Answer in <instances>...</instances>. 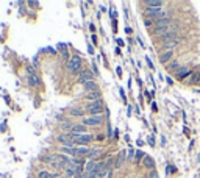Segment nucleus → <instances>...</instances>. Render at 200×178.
<instances>
[{"mask_svg": "<svg viewBox=\"0 0 200 178\" xmlns=\"http://www.w3.org/2000/svg\"><path fill=\"white\" fill-rule=\"evenodd\" d=\"M133 156H135V150L130 148V150H128V158H127V159H131Z\"/></svg>", "mask_w": 200, "mask_h": 178, "instance_id": "nucleus-28", "label": "nucleus"}, {"mask_svg": "<svg viewBox=\"0 0 200 178\" xmlns=\"http://www.w3.org/2000/svg\"><path fill=\"white\" fill-rule=\"evenodd\" d=\"M103 122V117L102 116H91V117H88V119H85V125L88 127V125H91V127H97V125H100Z\"/></svg>", "mask_w": 200, "mask_h": 178, "instance_id": "nucleus-4", "label": "nucleus"}, {"mask_svg": "<svg viewBox=\"0 0 200 178\" xmlns=\"http://www.w3.org/2000/svg\"><path fill=\"white\" fill-rule=\"evenodd\" d=\"M146 7H150V8H161V7H163V2H161V0H147V2H146Z\"/></svg>", "mask_w": 200, "mask_h": 178, "instance_id": "nucleus-15", "label": "nucleus"}, {"mask_svg": "<svg viewBox=\"0 0 200 178\" xmlns=\"http://www.w3.org/2000/svg\"><path fill=\"white\" fill-rule=\"evenodd\" d=\"M178 67H180V64L177 63V61H172L170 64H167V70H177Z\"/></svg>", "mask_w": 200, "mask_h": 178, "instance_id": "nucleus-24", "label": "nucleus"}, {"mask_svg": "<svg viewBox=\"0 0 200 178\" xmlns=\"http://www.w3.org/2000/svg\"><path fill=\"white\" fill-rule=\"evenodd\" d=\"M169 172H170V174H175L177 169L174 167V166H167V174H169Z\"/></svg>", "mask_w": 200, "mask_h": 178, "instance_id": "nucleus-27", "label": "nucleus"}, {"mask_svg": "<svg viewBox=\"0 0 200 178\" xmlns=\"http://www.w3.org/2000/svg\"><path fill=\"white\" fill-rule=\"evenodd\" d=\"M28 5H30V7H39V3H38V2H28Z\"/></svg>", "mask_w": 200, "mask_h": 178, "instance_id": "nucleus-29", "label": "nucleus"}, {"mask_svg": "<svg viewBox=\"0 0 200 178\" xmlns=\"http://www.w3.org/2000/svg\"><path fill=\"white\" fill-rule=\"evenodd\" d=\"M136 156H138V159H141V158L144 156V153H142V152H138V153H136Z\"/></svg>", "mask_w": 200, "mask_h": 178, "instance_id": "nucleus-31", "label": "nucleus"}, {"mask_svg": "<svg viewBox=\"0 0 200 178\" xmlns=\"http://www.w3.org/2000/svg\"><path fill=\"white\" fill-rule=\"evenodd\" d=\"M161 39H163V44L169 42V41H175L177 39V31H167L166 35L161 36Z\"/></svg>", "mask_w": 200, "mask_h": 178, "instance_id": "nucleus-8", "label": "nucleus"}, {"mask_svg": "<svg viewBox=\"0 0 200 178\" xmlns=\"http://www.w3.org/2000/svg\"><path fill=\"white\" fill-rule=\"evenodd\" d=\"M103 109V102L102 100H97V102H91L89 105L86 106V111L92 116H99Z\"/></svg>", "mask_w": 200, "mask_h": 178, "instance_id": "nucleus-2", "label": "nucleus"}, {"mask_svg": "<svg viewBox=\"0 0 200 178\" xmlns=\"http://www.w3.org/2000/svg\"><path fill=\"white\" fill-rule=\"evenodd\" d=\"M170 58H172V52H164V53L159 56V61H161L163 64H166L167 61H170Z\"/></svg>", "mask_w": 200, "mask_h": 178, "instance_id": "nucleus-19", "label": "nucleus"}, {"mask_svg": "<svg viewBox=\"0 0 200 178\" xmlns=\"http://www.w3.org/2000/svg\"><path fill=\"white\" fill-rule=\"evenodd\" d=\"M39 178H58V174H49L47 170H41Z\"/></svg>", "mask_w": 200, "mask_h": 178, "instance_id": "nucleus-20", "label": "nucleus"}, {"mask_svg": "<svg viewBox=\"0 0 200 178\" xmlns=\"http://www.w3.org/2000/svg\"><path fill=\"white\" fill-rule=\"evenodd\" d=\"M88 81H94V75L91 74L89 70H83L81 75H80V78H78V83H80V85H85V83H88Z\"/></svg>", "mask_w": 200, "mask_h": 178, "instance_id": "nucleus-5", "label": "nucleus"}, {"mask_svg": "<svg viewBox=\"0 0 200 178\" xmlns=\"http://www.w3.org/2000/svg\"><path fill=\"white\" fill-rule=\"evenodd\" d=\"M61 152L66 153V155H72V156H75V147H61Z\"/></svg>", "mask_w": 200, "mask_h": 178, "instance_id": "nucleus-22", "label": "nucleus"}, {"mask_svg": "<svg viewBox=\"0 0 200 178\" xmlns=\"http://www.w3.org/2000/svg\"><path fill=\"white\" fill-rule=\"evenodd\" d=\"M99 155H100V150L94 148V150H89V153L86 155V158H89V161H94V158H97Z\"/></svg>", "mask_w": 200, "mask_h": 178, "instance_id": "nucleus-18", "label": "nucleus"}, {"mask_svg": "<svg viewBox=\"0 0 200 178\" xmlns=\"http://www.w3.org/2000/svg\"><path fill=\"white\" fill-rule=\"evenodd\" d=\"M85 89L88 92H92V91H99V86H97V83L96 81H88V83H85Z\"/></svg>", "mask_w": 200, "mask_h": 178, "instance_id": "nucleus-11", "label": "nucleus"}, {"mask_svg": "<svg viewBox=\"0 0 200 178\" xmlns=\"http://www.w3.org/2000/svg\"><path fill=\"white\" fill-rule=\"evenodd\" d=\"M149 178H159V175H158V172L155 170V169H152L149 172Z\"/></svg>", "mask_w": 200, "mask_h": 178, "instance_id": "nucleus-25", "label": "nucleus"}, {"mask_svg": "<svg viewBox=\"0 0 200 178\" xmlns=\"http://www.w3.org/2000/svg\"><path fill=\"white\" fill-rule=\"evenodd\" d=\"M166 81H167L169 85H174V83H172V78H170V77H166Z\"/></svg>", "mask_w": 200, "mask_h": 178, "instance_id": "nucleus-32", "label": "nucleus"}, {"mask_svg": "<svg viewBox=\"0 0 200 178\" xmlns=\"http://www.w3.org/2000/svg\"><path fill=\"white\" fill-rule=\"evenodd\" d=\"M177 46H178V39L169 41V42H164V44H163V47L166 48V52H172V48H175Z\"/></svg>", "mask_w": 200, "mask_h": 178, "instance_id": "nucleus-13", "label": "nucleus"}, {"mask_svg": "<svg viewBox=\"0 0 200 178\" xmlns=\"http://www.w3.org/2000/svg\"><path fill=\"white\" fill-rule=\"evenodd\" d=\"M92 141H94L92 135H74V142L81 147H86V144H89Z\"/></svg>", "mask_w": 200, "mask_h": 178, "instance_id": "nucleus-3", "label": "nucleus"}, {"mask_svg": "<svg viewBox=\"0 0 200 178\" xmlns=\"http://www.w3.org/2000/svg\"><path fill=\"white\" fill-rule=\"evenodd\" d=\"M155 22H153V19H150V17H147V19H144V25L146 27H150V25H153Z\"/></svg>", "mask_w": 200, "mask_h": 178, "instance_id": "nucleus-26", "label": "nucleus"}, {"mask_svg": "<svg viewBox=\"0 0 200 178\" xmlns=\"http://www.w3.org/2000/svg\"><path fill=\"white\" fill-rule=\"evenodd\" d=\"M108 170H109V166H108L107 163H99V167H97V174H96V177L102 178V177H105V175L108 174Z\"/></svg>", "mask_w": 200, "mask_h": 178, "instance_id": "nucleus-6", "label": "nucleus"}, {"mask_svg": "<svg viewBox=\"0 0 200 178\" xmlns=\"http://www.w3.org/2000/svg\"><path fill=\"white\" fill-rule=\"evenodd\" d=\"M124 156H125L124 152H120L117 156H116V164H114L116 167H120V166H122V163H124Z\"/></svg>", "mask_w": 200, "mask_h": 178, "instance_id": "nucleus-21", "label": "nucleus"}, {"mask_svg": "<svg viewBox=\"0 0 200 178\" xmlns=\"http://www.w3.org/2000/svg\"><path fill=\"white\" fill-rule=\"evenodd\" d=\"M89 153V150H88V147H75V156H85Z\"/></svg>", "mask_w": 200, "mask_h": 178, "instance_id": "nucleus-14", "label": "nucleus"}, {"mask_svg": "<svg viewBox=\"0 0 200 178\" xmlns=\"http://www.w3.org/2000/svg\"><path fill=\"white\" fill-rule=\"evenodd\" d=\"M152 109H153V111H157V109H158V106H157V103H153V105H152Z\"/></svg>", "mask_w": 200, "mask_h": 178, "instance_id": "nucleus-34", "label": "nucleus"}, {"mask_svg": "<svg viewBox=\"0 0 200 178\" xmlns=\"http://www.w3.org/2000/svg\"><path fill=\"white\" fill-rule=\"evenodd\" d=\"M67 69L70 74H81L83 72V64H81V56H78V55H74L70 59H69V63H67Z\"/></svg>", "mask_w": 200, "mask_h": 178, "instance_id": "nucleus-1", "label": "nucleus"}, {"mask_svg": "<svg viewBox=\"0 0 200 178\" xmlns=\"http://www.w3.org/2000/svg\"><path fill=\"white\" fill-rule=\"evenodd\" d=\"M199 85H200V80H199Z\"/></svg>", "mask_w": 200, "mask_h": 178, "instance_id": "nucleus-36", "label": "nucleus"}, {"mask_svg": "<svg viewBox=\"0 0 200 178\" xmlns=\"http://www.w3.org/2000/svg\"><path fill=\"white\" fill-rule=\"evenodd\" d=\"M74 135H86V125L85 124H80V125H74L72 127V130H70Z\"/></svg>", "mask_w": 200, "mask_h": 178, "instance_id": "nucleus-7", "label": "nucleus"}, {"mask_svg": "<svg viewBox=\"0 0 200 178\" xmlns=\"http://www.w3.org/2000/svg\"><path fill=\"white\" fill-rule=\"evenodd\" d=\"M149 144H150V145H155V141H153V137H150V139H149Z\"/></svg>", "mask_w": 200, "mask_h": 178, "instance_id": "nucleus-33", "label": "nucleus"}, {"mask_svg": "<svg viewBox=\"0 0 200 178\" xmlns=\"http://www.w3.org/2000/svg\"><path fill=\"white\" fill-rule=\"evenodd\" d=\"M191 74V70L188 69V67H183V69H180L178 72H177V78L178 80H183V78H186V75H189Z\"/></svg>", "mask_w": 200, "mask_h": 178, "instance_id": "nucleus-16", "label": "nucleus"}, {"mask_svg": "<svg viewBox=\"0 0 200 178\" xmlns=\"http://www.w3.org/2000/svg\"><path fill=\"white\" fill-rule=\"evenodd\" d=\"M86 97L92 100V102H97V100H100V97H102V92L100 91H92V92H88Z\"/></svg>", "mask_w": 200, "mask_h": 178, "instance_id": "nucleus-10", "label": "nucleus"}, {"mask_svg": "<svg viewBox=\"0 0 200 178\" xmlns=\"http://www.w3.org/2000/svg\"><path fill=\"white\" fill-rule=\"evenodd\" d=\"M28 83L31 86H38V85H39V78H38L36 75H30L28 77Z\"/></svg>", "mask_w": 200, "mask_h": 178, "instance_id": "nucleus-23", "label": "nucleus"}, {"mask_svg": "<svg viewBox=\"0 0 200 178\" xmlns=\"http://www.w3.org/2000/svg\"><path fill=\"white\" fill-rule=\"evenodd\" d=\"M69 114L70 116H85V109H81V108H70L69 109Z\"/></svg>", "mask_w": 200, "mask_h": 178, "instance_id": "nucleus-17", "label": "nucleus"}, {"mask_svg": "<svg viewBox=\"0 0 200 178\" xmlns=\"http://www.w3.org/2000/svg\"><path fill=\"white\" fill-rule=\"evenodd\" d=\"M170 19L169 17H166V19H161V20H158V22H155V28H161V27H169L170 25Z\"/></svg>", "mask_w": 200, "mask_h": 178, "instance_id": "nucleus-12", "label": "nucleus"}, {"mask_svg": "<svg viewBox=\"0 0 200 178\" xmlns=\"http://www.w3.org/2000/svg\"><path fill=\"white\" fill-rule=\"evenodd\" d=\"M116 74H117V75H119V77H120V75H122V69H120V67H119V66H117V69H116Z\"/></svg>", "mask_w": 200, "mask_h": 178, "instance_id": "nucleus-30", "label": "nucleus"}, {"mask_svg": "<svg viewBox=\"0 0 200 178\" xmlns=\"http://www.w3.org/2000/svg\"><path fill=\"white\" fill-rule=\"evenodd\" d=\"M142 163H144V166H146L147 169H155V159L152 156H144Z\"/></svg>", "mask_w": 200, "mask_h": 178, "instance_id": "nucleus-9", "label": "nucleus"}, {"mask_svg": "<svg viewBox=\"0 0 200 178\" xmlns=\"http://www.w3.org/2000/svg\"><path fill=\"white\" fill-rule=\"evenodd\" d=\"M125 31L128 33V35H131V33H133V31H131V28H128V27H127V28H125Z\"/></svg>", "mask_w": 200, "mask_h": 178, "instance_id": "nucleus-35", "label": "nucleus"}]
</instances>
